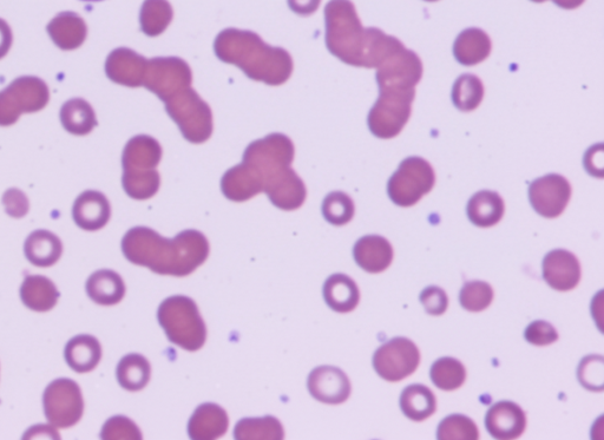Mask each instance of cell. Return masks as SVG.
<instances>
[{
    "label": "cell",
    "instance_id": "obj_21",
    "mask_svg": "<svg viewBox=\"0 0 604 440\" xmlns=\"http://www.w3.org/2000/svg\"><path fill=\"white\" fill-rule=\"evenodd\" d=\"M229 418L225 409L218 404H202L190 417L188 435L194 440H214L226 435Z\"/></svg>",
    "mask_w": 604,
    "mask_h": 440
},
{
    "label": "cell",
    "instance_id": "obj_34",
    "mask_svg": "<svg viewBox=\"0 0 604 440\" xmlns=\"http://www.w3.org/2000/svg\"><path fill=\"white\" fill-rule=\"evenodd\" d=\"M234 438L238 440H281L285 438L284 426L273 416L244 418L236 424Z\"/></svg>",
    "mask_w": 604,
    "mask_h": 440
},
{
    "label": "cell",
    "instance_id": "obj_24",
    "mask_svg": "<svg viewBox=\"0 0 604 440\" xmlns=\"http://www.w3.org/2000/svg\"><path fill=\"white\" fill-rule=\"evenodd\" d=\"M85 290L97 305L114 306L123 300L127 288L120 274L111 269H100L90 275Z\"/></svg>",
    "mask_w": 604,
    "mask_h": 440
},
{
    "label": "cell",
    "instance_id": "obj_2",
    "mask_svg": "<svg viewBox=\"0 0 604 440\" xmlns=\"http://www.w3.org/2000/svg\"><path fill=\"white\" fill-rule=\"evenodd\" d=\"M326 47L341 62L357 68H378L404 47L377 28L365 29L351 0H331L325 8Z\"/></svg>",
    "mask_w": 604,
    "mask_h": 440
},
{
    "label": "cell",
    "instance_id": "obj_44",
    "mask_svg": "<svg viewBox=\"0 0 604 440\" xmlns=\"http://www.w3.org/2000/svg\"><path fill=\"white\" fill-rule=\"evenodd\" d=\"M524 337L531 345L548 346L556 343L558 333L556 328L547 321L537 320L527 327Z\"/></svg>",
    "mask_w": 604,
    "mask_h": 440
},
{
    "label": "cell",
    "instance_id": "obj_28",
    "mask_svg": "<svg viewBox=\"0 0 604 440\" xmlns=\"http://www.w3.org/2000/svg\"><path fill=\"white\" fill-rule=\"evenodd\" d=\"M24 253L32 265L51 267L63 254V244L58 236L49 231L32 232L25 241Z\"/></svg>",
    "mask_w": 604,
    "mask_h": 440
},
{
    "label": "cell",
    "instance_id": "obj_31",
    "mask_svg": "<svg viewBox=\"0 0 604 440\" xmlns=\"http://www.w3.org/2000/svg\"><path fill=\"white\" fill-rule=\"evenodd\" d=\"M399 403L404 415L413 422H423L437 410L435 393L420 384L407 386Z\"/></svg>",
    "mask_w": 604,
    "mask_h": 440
},
{
    "label": "cell",
    "instance_id": "obj_12",
    "mask_svg": "<svg viewBox=\"0 0 604 440\" xmlns=\"http://www.w3.org/2000/svg\"><path fill=\"white\" fill-rule=\"evenodd\" d=\"M192 69L179 57L148 59L143 87L157 95L164 103L182 89L192 87Z\"/></svg>",
    "mask_w": 604,
    "mask_h": 440
},
{
    "label": "cell",
    "instance_id": "obj_41",
    "mask_svg": "<svg viewBox=\"0 0 604 440\" xmlns=\"http://www.w3.org/2000/svg\"><path fill=\"white\" fill-rule=\"evenodd\" d=\"M494 300V290L488 282L470 281L466 282L459 294L461 305L469 312H482L487 310Z\"/></svg>",
    "mask_w": 604,
    "mask_h": 440
},
{
    "label": "cell",
    "instance_id": "obj_40",
    "mask_svg": "<svg viewBox=\"0 0 604 440\" xmlns=\"http://www.w3.org/2000/svg\"><path fill=\"white\" fill-rule=\"evenodd\" d=\"M439 440H477L479 431L474 420L463 415L446 417L437 430Z\"/></svg>",
    "mask_w": 604,
    "mask_h": 440
},
{
    "label": "cell",
    "instance_id": "obj_37",
    "mask_svg": "<svg viewBox=\"0 0 604 440\" xmlns=\"http://www.w3.org/2000/svg\"><path fill=\"white\" fill-rule=\"evenodd\" d=\"M484 98V85L476 75L465 74L457 78L452 88V102L458 110L470 113L479 107Z\"/></svg>",
    "mask_w": 604,
    "mask_h": 440
},
{
    "label": "cell",
    "instance_id": "obj_4",
    "mask_svg": "<svg viewBox=\"0 0 604 440\" xmlns=\"http://www.w3.org/2000/svg\"><path fill=\"white\" fill-rule=\"evenodd\" d=\"M220 61L236 65L255 82L272 87L285 84L293 72V59L285 49L271 47L253 31L226 29L214 42Z\"/></svg>",
    "mask_w": 604,
    "mask_h": 440
},
{
    "label": "cell",
    "instance_id": "obj_8",
    "mask_svg": "<svg viewBox=\"0 0 604 440\" xmlns=\"http://www.w3.org/2000/svg\"><path fill=\"white\" fill-rule=\"evenodd\" d=\"M47 83L35 76H23L0 91V127L13 126L23 114H34L47 107Z\"/></svg>",
    "mask_w": 604,
    "mask_h": 440
},
{
    "label": "cell",
    "instance_id": "obj_51",
    "mask_svg": "<svg viewBox=\"0 0 604 440\" xmlns=\"http://www.w3.org/2000/svg\"><path fill=\"white\" fill-rule=\"evenodd\" d=\"M425 2L435 3V2H438V0H425Z\"/></svg>",
    "mask_w": 604,
    "mask_h": 440
},
{
    "label": "cell",
    "instance_id": "obj_50",
    "mask_svg": "<svg viewBox=\"0 0 604 440\" xmlns=\"http://www.w3.org/2000/svg\"><path fill=\"white\" fill-rule=\"evenodd\" d=\"M82 2L98 3V2H103V0H82Z\"/></svg>",
    "mask_w": 604,
    "mask_h": 440
},
{
    "label": "cell",
    "instance_id": "obj_33",
    "mask_svg": "<svg viewBox=\"0 0 604 440\" xmlns=\"http://www.w3.org/2000/svg\"><path fill=\"white\" fill-rule=\"evenodd\" d=\"M117 382L124 390L141 391L150 382L151 366L146 357L131 353L123 357L116 369Z\"/></svg>",
    "mask_w": 604,
    "mask_h": 440
},
{
    "label": "cell",
    "instance_id": "obj_3",
    "mask_svg": "<svg viewBox=\"0 0 604 440\" xmlns=\"http://www.w3.org/2000/svg\"><path fill=\"white\" fill-rule=\"evenodd\" d=\"M294 153L290 137L272 134L249 144L241 163L261 193L286 212L300 208L307 197L304 181L291 168Z\"/></svg>",
    "mask_w": 604,
    "mask_h": 440
},
{
    "label": "cell",
    "instance_id": "obj_36",
    "mask_svg": "<svg viewBox=\"0 0 604 440\" xmlns=\"http://www.w3.org/2000/svg\"><path fill=\"white\" fill-rule=\"evenodd\" d=\"M221 190L228 200L234 202H245L261 193L242 164L227 170L221 180Z\"/></svg>",
    "mask_w": 604,
    "mask_h": 440
},
{
    "label": "cell",
    "instance_id": "obj_29",
    "mask_svg": "<svg viewBox=\"0 0 604 440\" xmlns=\"http://www.w3.org/2000/svg\"><path fill=\"white\" fill-rule=\"evenodd\" d=\"M61 297L56 285L43 275H28L21 287L23 304L35 312H49Z\"/></svg>",
    "mask_w": 604,
    "mask_h": 440
},
{
    "label": "cell",
    "instance_id": "obj_38",
    "mask_svg": "<svg viewBox=\"0 0 604 440\" xmlns=\"http://www.w3.org/2000/svg\"><path fill=\"white\" fill-rule=\"evenodd\" d=\"M430 376L438 389L453 391L465 383L466 370L461 361L455 358H441L432 365Z\"/></svg>",
    "mask_w": 604,
    "mask_h": 440
},
{
    "label": "cell",
    "instance_id": "obj_48",
    "mask_svg": "<svg viewBox=\"0 0 604 440\" xmlns=\"http://www.w3.org/2000/svg\"><path fill=\"white\" fill-rule=\"evenodd\" d=\"M12 42L13 35L10 25L0 18V59L9 54Z\"/></svg>",
    "mask_w": 604,
    "mask_h": 440
},
{
    "label": "cell",
    "instance_id": "obj_47",
    "mask_svg": "<svg viewBox=\"0 0 604 440\" xmlns=\"http://www.w3.org/2000/svg\"><path fill=\"white\" fill-rule=\"evenodd\" d=\"M290 9L302 17L313 15L319 9L321 0H287Z\"/></svg>",
    "mask_w": 604,
    "mask_h": 440
},
{
    "label": "cell",
    "instance_id": "obj_45",
    "mask_svg": "<svg viewBox=\"0 0 604 440\" xmlns=\"http://www.w3.org/2000/svg\"><path fill=\"white\" fill-rule=\"evenodd\" d=\"M420 302L430 315H442L448 310L449 298L441 287L430 286L420 294Z\"/></svg>",
    "mask_w": 604,
    "mask_h": 440
},
{
    "label": "cell",
    "instance_id": "obj_19",
    "mask_svg": "<svg viewBox=\"0 0 604 440\" xmlns=\"http://www.w3.org/2000/svg\"><path fill=\"white\" fill-rule=\"evenodd\" d=\"M491 437L501 440L521 437L527 428V415L520 405L509 400L492 405L485 417Z\"/></svg>",
    "mask_w": 604,
    "mask_h": 440
},
{
    "label": "cell",
    "instance_id": "obj_6",
    "mask_svg": "<svg viewBox=\"0 0 604 440\" xmlns=\"http://www.w3.org/2000/svg\"><path fill=\"white\" fill-rule=\"evenodd\" d=\"M157 320L170 343L189 352L201 350L207 340V327L199 307L185 295H174L162 302Z\"/></svg>",
    "mask_w": 604,
    "mask_h": 440
},
{
    "label": "cell",
    "instance_id": "obj_32",
    "mask_svg": "<svg viewBox=\"0 0 604 440\" xmlns=\"http://www.w3.org/2000/svg\"><path fill=\"white\" fill-rule=\"evenodd\" d=\"M61 122L68 133L85 136L97 127L95 110L83 98H72L63 104Z\"/></svg>",
    "mask_w": 604,
    "mask_h": 440
},
{
    "label": "cell",
    "instance_id": "obj_49",
    "mask_svg": "<svg viewBox=\"0 0 604 440\" xmlns=\"http://www.w3.org/2000/svg\"><path fill=\"white\" fill-rule=\"evenodd\" d=\"M534 3H544L547 0H531ZM553 2L558 6V8L564 10H575L580 8V6L586 2V0H553Z\"/></svg>",
    "mask_w": 604,
    "mask_h": 440
},
{
    "label": "cell",
    "instance_id": "obj_39",
    "mask_svg": "<svg viewBox=\"0 0 604 440\" xmlns=\"http://www.w3.org/2000/svg\"><path fill=\"white\" fill-rule=\"evenodd\" d=\"M323 215L328 223L333 226H345L351 222L356 213V207L350 195L344 192H332L323 202Z\"/></svg>",
    "mask_w": 604,
    "mask_h": 440
},
{
    "label": "cell",
    "instance_id": "obj_7",
    "mask_svg": "<svg viewBox=\"0 0 604 440\" xmlns=\"http://www.w3.org/2000/svg\"><path fill=\"white\" fill-rule=\"evenodd\" d=\"M164 104L188 142L201 144L210 139L214 128L212 109L192 87L182 89Z\"/></svg>",
    "mask_w": 604,
    "mask_h": 440
},
{
    "label": "cell",
    "instance_id": "obj_13",
    "mask_svg": "<svg viewBox=\"0 0 604 440\" xmlns=\"http://www.w3.org/2000/svg\"><path fill=\"white\" fill-rule=\"evenodd\" d=\"M420 352L410 339L395 338L380 346L373 356V367L387 382H400L416 372Z\"/></svg>",
    "mask_w": 604,
    "mask_h": 440
},
{
    "label": "cell",
    "instance_id": "obj_26",
    "mask_svg": "<svg viewBox=\"0 0 604 440\" xmlns=\"http://www.w3.org/2000/svg\"><path fill=\"white\" fill-rule=\"evenodd\" d=\"M492 44L487 32L470 28L466 29L456 38L453 44V56L464 67H472L482 63L491 54Z\"/></svg>",
    "mask_w": 604,
    "mask_h": 440
},
{
    "label": "cell",
    "instance_id": "obj_15",
    "mask_svg": "<svg viewBox=\"0 0 604 440\" xmlns=\"http://www.w3.org/2000/svg\"><path fill=\"white\" fill-rule=\"evenodd\" d=\"M571 199V186L566 177L549 174L529 186V201L537 214L555 219L566 210Z\"/></svg>",
    "mask_w": 604,
    "mask_h": 440
},
{
    "label": "cell",
    "instance_id": "obj_1",
    "mask_svg": "<svg viewBox=\"0 0 604 440\" xmlns=\"http://www.w3.org/2000/svg\"><path fill=\"white\" fill-rule=\"evenodd\" d=\"M122 252L131 264L147 267L156 274L182 278L205 264L210 247L206 236L193 229L166 239L154 229L135 227L124 235Z\"/></svg>",
    "mask_w": 604,
    "mask_h": 440
},
{
    "label": "cell",
    "instance_id": "obj_25",
    "mask_svg": "<svg viewBox=\"0 0 604 440\" xmlns=\"http://www.w3.org/2000/svg\"><path fill=\"white\" fill-rule=\"evenodd\" d=\"M65 361L77 373L94 371L102 359L100 341L89 334H81L69 340L64 350Z\"/></svg>",
    "mask_w": 604,
    "mask_h": 440
},
{
    "label": "cell",
    "instance_id": "obj_27",
    "mask_svg": "<svg viewBox=\"0 0 604 440\" xmlns=\"http://www.w3.org/2000/svg\"><path fill=\"white\" fill-rule=\"evenodd\" d=\"M323 294L327 306L338 313H350L356 310L360 301L356 282L340 273L331 275L325 281Z\"/></svg>",
    "mask_w": 604,
    "mask_h": 440
},
{
    "label": "cell",
    "instance_id": "obj_5",
    "mask_svg": "<svg viewBox=\"0 0 604 440\" xmlns=\"http://www.w3.org/2000/svg\"><path fill=\"white\" fill-rule=\"evenodd\" d=\"M162 159L160 143L147 135L135 136L122 156L124 192L134 200H149L159 192L161 177L157 172Z\"/></svg>",
    "mask_w": 604,
    "mask_h": 440
},
{
    "label": "cell",
    "instance_id": "obj_46",
    "mask_svg": "<svg viewBox=\"0 0 604 440\" xmlns=\"http://www.w3.org/2000/svg\"><path fill=\"white\" fill-rule=\"evenodd\" d=\"M3 205L6 214L15 219L24 218V216L29 213L30 209L28 196L17 188L6 190L3 195Z\"/></svg>",
    "mask_w": 604,
    "mask_h": 440
},
{
    "label": "cell",
    "instance_id": "obj_11",
    "mask_svg": "<svg viewBox=\"0 0 604 440\" xmlns=\"http://www.w3.org/2000/svg\"><path fill=\"white\" fill-rule=\"evenodd\" d=\"M45 417L56 429H68L83 417L84 399L80 385L68 378L50 383L43 396Z\"/></svg>",
    "mask_w": 604,
    "mask_h": 440
},
{
    "label": "cell",
    "instance_id": "obj_20",
    "mask_svg": "<svg viewBox=\"0 0 604 440\" xmlns=\"http://www.w3.org/2000/svg\"><path fill=\"white\" fill-rule=\"evenodd\" d=\"M72 218L84 231H100L107 226L111 218V206L107 196L96 190L82 193L72 207Z\"/></svg>",
    "mask_w": 604,
    "mask_h": 440
},
{
    "label": "cell",
    "instance_id": "obj_43",
    "mask_svg": "<svg viewBox=\"0 0 604 440\" xmlns=\"http://www.w3.org/2000/svg\"><path fill=\"white\" fill-rule=\"evenodd\" d=\"M101 438L104 440H141L142 432L133 420L124 416H115L105 422Z\"/></svg>",
    "mask_w": 604,
    "mask_h": 440
},
{
    "label": "cell",
    "instance_id": "obj_22",
    "mask_svg": "<svg viewBox=\"0 0 604 440\" xmlns=\"http://www.w3.org/2000/svg\"><path fill=\"white\" fill-rule=\"evenodd\" d=\"M354 260L365 272L378 274L386 271L393 261V248L383 236L367 235L353 248Z\"/></svg>",
    "mask_w": 604,
    "mask_h": 440
},
{
    "label": "cell",
    "instance_id": "obj_9",
    "mask_svg": "<svg viewBox=\"0 0 604 440\" xmlns=\"http://www.w3.org/2000/svg\"><path fill=\"white\" fill-rule=\"evenodd\" d=\"M416 90H379V98L367 117L371 133L378 139H395L409 122Z\"/></svg>",
    "mask_w": 604,
    "mask_h": 440
},
{
    "label": "cell",
    "instance_id": "obj_14",
    "mask_svg": "<svg viewBox=\"0 0 604 440\" xmlns=\"http://www.w3.org/2000/svg\"><path fill=\"white\" fill-rule=\"evenodd\" d=\"M379 90H411L423 77L422 59L402 47L385 59L377 68Z\"/></svg>",
    "mask_w": 604,
    "mask_h": 440
},
{
    "label": "cell",
    "instance_id": "obj_18",
    "mask_svg": "<svg viewBox=\"0 0 604 440\" xmlns=\"http://www.w3.org/2000/svg\"><path fill=\"white\" fill-rule=\"evenodd\" d=\"M581 274L579 259L566 249H555L543 260V279L556 291L574 290L580 284Z\"/></svg>",
    "mask_w": 604,
    "mask_h": 440
},
{
    "label": "cell",
    "instance_id": "obj_16",
    "mask_svg": "<svg viewBox=\"0 0 604 440\" xmlns=\"http://www.w3.org/2000/svg\"><path fill=\"white\" fill-rule=\"evenodd\" d=\"M307 389L314 399L328 405H339L351 396V382L344 371L334 366H320L307 379Z\"/></svg>",
    "mask_w": 604,
    "mask_h": 440
},
{
    "label": "cell",
    "instance_id": "obj_10",
    "mask_svg": "<svg viewBox=\"0 0 604 440\" xmlns=\"http://www.w3.org/2000/svg\"><path fill=\"white\" fill-rule=\"evenodd\" d=\"M435 183V170L428 161L417 156L407 157L387 183V194L395 205L412 207L431 192Z\"/></svg>",
    "mask_w": 604,
    "mask_h": 440
},
{
    "label": "cell",
    "instance_id": "obj_35",
    "mask_svg": "<svg viewBox=\"0 0 604 440\" xmlns=\"http://www.w3.org/2000/svg\"><path fill=\"white\" fill-rule=\"evenodd\" d=\"M174 11L168 0H144L140 12V23L143 34L157 37L167 30L172 23Z\"/></svg>",
    "mask_w": 604,
    "mask_h": 440
},
{
    "label": "cell",
    "instance_id": "obj_30",
    "mask_svg": "<svg viewBox=\"0 0 604 440\" xmlns=\"http://www.w3.org/2000/svg\"><path fill=\"white\" fill-rule=\"evenodd\" d=\"M505 205L502 196L491 190H482L471 197L466 213L475 226L494 227L503 219Z\"/></svg>",
    "mask_w": 604,
    "mask_h": 440
},
{
    "label": "cell",
    "instance_id": "obj_42",
    "mask_svg": "<svg viewBox=\"0 0 604 440\" xmlns=\"http://www.w3.org/2000/svg\"><path fill=\"white\" fill-rule=\"evenodd\" d=\"M604 364L602 356H588L583 358L577 371L580 383L587 390L593 392L603 391V379H604Z\"/></svg>",
    "mask_w": 604,
    "mask_h": 440
},
{
    "label": "cell",
    "instance_id": "obj_17",
    "mask_svg": "<svg viewBox=\"0 0 604 440\" xmlns=\"http://www.w3.org/2000/svg\"><path fill=\"white\" fill-rule=\"evenodd\" d=\"M148 59L134 50L118 48L111 52L105 62V74L110 81L129 88L143 87Z\"/></svg>",
    "mask_w": 604,
    "mask_h": 440
},
{
    "label": "cell",
    "instance_id": "obj_23",
    "mask_svg": "<svg viewBox=\"0 0 604 440\" xmlns=\"http://www.w3.org/2000/svg\"><path fill=\"white\" fill-rule=\"evenodd\" d=\"M48 34L57 47L63 51L82 47L88 36V26L75 12L58 13L47 26Z\"/></svg>",
    "mask_w": 604,
    "mask_h": 440
}]
</instances>
